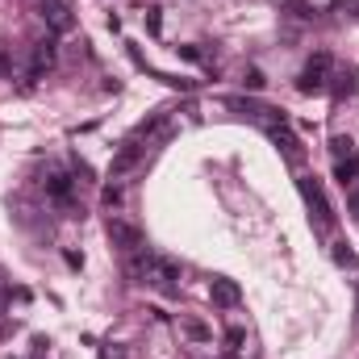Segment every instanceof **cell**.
I'll list each match as a JSON object with an SVG mask.
<instances>
[{
  "mask_svg": "<svg viewBox=\"0 0 359 359\" xmlns=\"http://www.w3.org/2000/svg\"><path fill=\"white\" fill-rule=\"evenodd\" d=\"M301 196L309 201V209H313V222H318V230H330L334 226V209H330V201H326V188H322V180L313 176H301Z\"/></svg>",
  "mask_w": 359,
  "mask_h": 359,
  "instance_id": "6da1fadb",
  "label": "cell"
},
{
  "mask_svg": "<svg viewBox=\"0 0 359 359\" xmlns=\"http://www.w3.org/2000/svg\"><path fill=\"white\" fill-rule=\"evenodd\" d=\"M330 155H334V159H351V155H359V151H355V142H351V138L334 134V138H330Z\"/></svg>",
  "mask_w": 359,
  "mask_h": 359,
  "instance_id": "5bb4252c",
  "label": "cell"
},
{
  "mask_svg": "<svg viewBox=\"0 0 359 359\" xmlns=\"http://www.w3.org/2000/svg\"><path fill=\"white\" fill-rule=\"evenodd\" d=\"M268 138H271V147H276V151H280V155H284L292 168H301V159H305V151H301V138H297V134H292L284 121H271V126H268Z\"/></svg>",
  "mask_w": 359,
  "mask_h": 359,
  "instance_id": "3957f363",
  "label": "cell"
},
{
  "mask_svg": "<svg viewBox=\"0 0 359 359\" xmlns=\"http://www.w3.org/2000/svg\"><path fill=\"white\" fill-rule=\"evenodd\" d=\"M138 163H142V147H138V142L130 138V142H126V147H121V151L113 155V163H109V176H113V180L130 176V172H134Z\"/></svg>",
  "mask_w": 359,
  "mask_h": 359,
  "instance_id": "8992f818",
  "label": "cell"
},
{
  "mask_svg": "<svg viewBox=\"0 0 359 359\" xmlns=\"http://www.w3.org/2000/svg\"><path fill=\"white\" fill-rule=\"evenodd\" d=\"M297 88L305 92V96H318V92L330 88V55H313V59L301 67V76H297Z\"/></svg>",
  "mask_w": 359,
  "mask_h": 359,
  "instance_id": "7a4b0ae2",
  "label": "cell"
},
{
  "mask_svg": "<svg viewBox=\"0 0 359 359\" xmlns=\"http://www.w3.org/2000/svg\"><path fill=\"white\" fill-rule=\"evenodd\" d=\"M55 59H59V50H55V38H42V42H34V59H29L34 76L50 72V67H55Z\"/></svg>",
  "mask_w": 359,
  "mask_h": 359,
  "instance_id": "9c48e42d",
  "label": "cell"
},
{
  "mask_svg": "<svg viewBox=\"0 0 359 359\" xmlns=\"http://www.w3.org/2000/svg\"><path fill=\"white\" fill-rule=\"evenodd\" d=\"M359 92V72L355 67H339L334 72V96H355Z\"/></svg>",
  "mask_w": 359,
  "mask_h": 359,
  "instance_id": "8fae6325",
  "label": "cell"
},
{
  "mask_svg": "<svg viewBox=\"0 0 359 359\" xmlns=\"http://www.w3.org/2000/svg\"><path fill=\"white\" fill-rule=\"evenodd\" d=\"M243 343H247V334H243V330H230V334H226V347H230V351H238Z\"/></svg>",
  "mask_w": 359,
  "mask_h": 359,
  "instance_id": "44dd1931",
  "label": "cell"
},
{
  "mask_svg": "<svg viewBox=\"0 0 359 359\" xmlns=\"http://www.w3.org/2000/svg\"><path fill=\"white\" fill-rule=\"evenodd\" d=\"M46 196H50V201H59L63 209H72V180L63 176V172L46 176Z\"/></svg>",
  "mask_w": 359,
  "mask_h": 359,
  "instance_id": "30bf717a",
  "label": "cell"
},
{
  "mask_svg": "<svg viewBox=\"0 0 359 359\" xmlns=\"http://www.w3.org/2000/svg\"><path fill=\"white\" fill-rule=\"evenodd\" d=\"M343 8H347V13H359V0H343Z\"/></svg>",
  "mask_w": 359,
  "mask_h": 359,
  "instance_id": "603a6c76",
  "label": "cell"
},
{
  "mask_svg": "<svg viewBox=\"0 0 359 359\" xmlns=\"http://www.w3.org/2000/svg\"><path fill=\"white\" fill-rule=\"evenodd\" d=\"M226 104H230L234 113H247V117H264V113H271V109H259L255 100H243V96H230Z\"/></svg>",
  "mask_w": 359,
  "mask_h": 359,
  "instance_id": "4fadbf2b",
  "label": "cell"
},
{
  "mask_svg": "<svg viewBox=\"0 0 359 359\" xmlns=\"http://www.w3.org/2000/svg\"><path fill=\"white\" fill-rule=\"evenodd\" d=\"M180 59H188V63H201V59H205V50H201V46H180Z\"/></svg>",
  "mask_w": 359,
  "mask_h": 359,
  "instance_id": "ffe728a7",
  "label": "cell"
},
{
  "mask_svg": "<svg viewBox=\"0 0 359 359\" xmlns=\"http://www.w3.org/2000/svg\"><path fill=\"white\" fill-rule=\"evenodd\" d=\"M334 180L343 184V188H351L359 180V155H351V159H334Z\"/></svg>",
  "mask_w": 359,
  "mask_h": 359,
  "instance_id": "7c38bea8",
  "label": "cell"
},
{
  "mask_svg": "<svg viewBox=\"0 0 359 359\" xmlns=\"http://www.w3.org/2000/svg\"><path fill=\"white\" fill-rule=\"evenodd\" d=\"M104 205H121V188H117V184L104 188Z\"/></svg>",
  "mask_w": 359,
  "mask_h": 359,
  "instance_id": "7402d4cb",
  "label": "cell"
},
{
  "mask_svg": "<svg viewBox=\"0 0 359 359\" xmlns=\"http://www.w3.org/2000/svg\"><path fill=\"white\" fill-rule=\"evenodd\" d=\"M109 243L134 255V251H142V230L130 226V222H109Z\"/></svg>",
  "mask_w": 359,
  "mask_h": 359,
  "instance_id": "5b68a950",
  "label": "cell"
},
{
  "mask_svg": "<svg viewBox=\"0 0 359 359\" xmlns=\"http://www.w3.org/2000/svg\"><path fill=\"white\" fill-rule=\"evenodd\" d=\"M330 255H334V264H339V268H359V255L347 247V243H334V251H330Z\"/></svg>",
  "mask_w": 359,
  "mask_h": 359,
  "instance_id": "9a60e30c",
  "label": "cell"
},
{
  "mask_svg": "<svg viewBox=\"0 0 359 359\" xmlns=\"http://www.w3.org/2000/svg\"><path fill=\"white\" fill-rule=\"evenodd\" d=\"M142 21H147V29H151L155 38L163 34V17H159V8H147V13H142Z\"/></svg>",
  "mask_w": 359,
  "mask_h": 359,
  "instance_id": "2e32d148",
  "label": "cell"
},
{
  "mask_svg": "<svg viewBox=\"0 0 359 359\" xmlns=\"http://www.w3.org/2000/svg\"><path fill=\"white\" fill-rule=\"evenodd\" d=\"M147 280H155L159 288H172L180 280V264L176 259H163V255H151L147 259Z\"/></svg>",
  "mask_w": 359,
  "mask_h": 359,
  "instance_id": "52a82bcc",
  "label": "cell"
},
{
  "mask_svg": "<svg viewBox=\"0 0 359 359\" xmlns=\"http://www.w3.org/2000/svg\"><path fill=\"white\" fill-rule=\"evenodd\" d=\"M184 330H188V339H196V343L209 339V326H205V322H184Z\"/></svg>",
  "mask_w": 359,
  "mask_h": 359,
  "instance_id": "e0dca14e",
  "label": "cell"
},
{
  "mask_svg": "<svg viewBox=\"0 0 359 359\" xmlns=\"http://www.w3.org/2000/svg\"><path fill=\"white\" fill-rule=\"evenodd\" d=\"M42 21H46L55 34H67V29L76 25V17H72V4H67V0H42Z\"/></svg>",
  "mask_w": 359,
  "mask_h": 359,
  "instance_id": "277c9868",
  "label": "cell"
},
{
  "mask_svg": "<svg viewBox=\"0 0 359 359\" xmlns=\"http://www.w3.org/2000/svg\"><path fill=\"white\" fill-rule=\"evenodd\" d=\"M243 84H247V88H251V92H259V88H264V84H268V80H264V72H255V67H251V72L243 76Z\"/></svg>",
  "mask_w": 359,
  "mask_h": 359,
  "instance_id": "ac0fdd59",
  "label": "cell"
},
{
  "mask_svg": "<svg viewBox=\"0 0 359 359\" xmlns=\"http://www.w3.org/2000/svg\"><path fill=\"white\" fill-rule=\"evenodd\" d=\"M209 297H213V305H222V309H234V305L243 301V288H238L234 280H226V276H217V280L209 284Z\"/></svg>",
  "mask_w": 359,
  "mask_h": 359,
  "instance_id": "ba28073f",
  "label": "cell"
},
{
  "mask_svg": "<svg viewBox=\"0 0 359 359\" xmlns=\"http://www.w3.org/2000/svg\"><path fill=\"white\" fill-rule=\"evenodd\" d=\"M347 209H351V217H359V180L347 188Z\"/></svg>",
  "mask_w": 359,
  "mask_h": 359,
  "instance_id": "d6986e66",
  "label": "cell"
}]
</instances>
